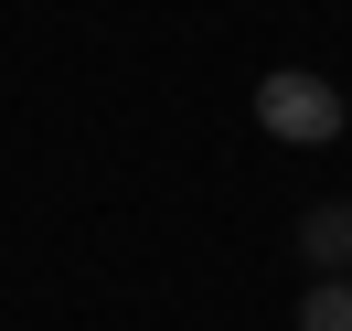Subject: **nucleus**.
<instances>
[{
    "mask_svg": "<svg viewBox=\"0 0 352 331\" xmlns=\"http://www.w3.org/2000/svg\"><path fill=\"white\" fill-rule=\"evenodd\" d=\"M299 246H309L320 267H342V257H352V203H309V214H299Z\"/></svg>",
    "mask_w": 352,
    "mask_h": 331,
    "instance_id": "obj_2",
    "label": "nucleus"
},
{
    "mask_svg": "<svg viewBox=\"0 0 352 331\" xmlns=\"http://www.w3.org/2000/svg\"><path fill=\"white\" fill-rule=\"evenodd\" d=\"M299 331H352V278H342V267H320V278H309Z\"/></svg>",
    "mask_w": 352,
    "mask_h": 331,
    "instance_id": "obj_3",
    "label": "nucleus"
},
{
    "mask_svg": "<svg viewBox=\"0 0 352 331\" xmlns=\"http://www.w3.org/2000/svg\"><path fill=\"white\" fill-rule=\"evenodd\" d=\"M342 86H331V75H309V65H278L256 86V129L267 139H288V150H331V139H342Z\"/></svg>",
    "mask_w": 352,
    "mask_h": 331,
    "instance_id": "obj_1",
    "label": "nucleus"
}]
</instances>
